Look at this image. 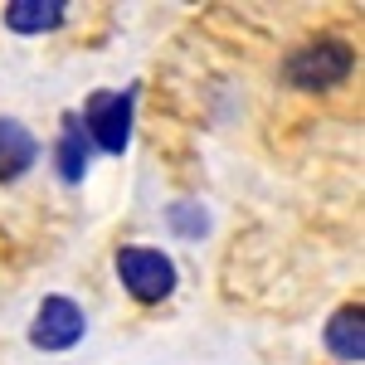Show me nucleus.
Masks as SVG:
<instances>
[{
  "label": "nucleus",
  "instance_id": "nucleus-3",
  "mask_svg": "<svg viewBox=\"0 0 365 365\" xmlns=\"http://www.w3.org/2000/svg\"><path fill=\"white\" fill-rule=\"evenodd\" d=\"M83 122H88L83 132L103 151H127V141H132V93H93Z\"/></svg>",
  "mask_w": 365,
  "mask_h": 365
},
{
  "label": "nucleus",
  "instance_id": "nucleus-4",
  "mask_svg": "<svg viewBox=\"0 0 365 365\" xmlns=\"http://www.w3.org/2000/svg\"><path fill=\"white\" fill-rule=\"evenodd\" d=\"M83 336V312L68 297H44L39 312H34V327H29V341L39 351H68L73 341Z\"/></svg>",
  "mask_w": 365,
  "mask_h": 365
},
{
  "label": "nucleus",
  "instance_id": "nucleus-6",
  "mask_svg": "<svg viewBox=\"0 0 365 365\" xmlns=\"http://www.w3.org/2000/svg\"><path fill=\"white\" fill-rule=\"evenodd\" d=\"M68 15L63 0H10L5 5V25L15 34H44V29H58Z\"/></svg>",
  "mask_w": 365,
  "mask_h": 365
},
{
  "label": "nucleus",
  "instance_id": "nucleus-7",
  "mask_svg": "<svg viewBox=\"0 0 365 365\" xmlns=\"http://www.w3.org/2000/svg\"><path fill=\"white\" fill-rule=\"evenodd\" d=\"M327 346L336 361H365V312L361 307H341L331 322H327Z\"/></svg>",
  "mask_w": 365,
  "mask_h": 365
},
{
  "label": "nucleus",
  "instance_id": "nucleus-8",
  "mask_svg": "<svg viewBox=\"0 0 365 365\" xmlns=\"http://www.w3.org/2000/svg\"><path fill=\"white\" fill-rule=\"evenodd\" d=\"M83 170H88V137L78 127H68L63 141H58V175L63 180H83Z\"/></svg>",
  "mask_w": 365,
  "mask_h": 365
},
{
  "label": "nucleus",
  "instance_id": "nucleus-1",
  "mask_svg": "<svg viewBox=\"0 0 365 365\" xmlns=\"http://www.w3.org/2000/svg\"><path fill=\"white\" fill-rule=\"evenodd\" d=\"M117 278L137 302H161L175 292V263L161 249H122L117 253Z\"/></svg>",
  "mask_w": 365,
  "mask_h": 365
},
{
  "label": "nucleus",
  "instance_id": "nucleus-5",
  "mask_svg": "<svg viewBox=\"0 0 365 365\" xmlns=\"http://www.w3.org/2000/svg\"><path fill=\"white\" fill-rule=\"evenodd\" d=\"M39 156V141L29 137L20 122L0 117V180H20Z\"/></svg>",
  "mask_w": 365,
  "mask_h": 365
},
{
  "label": "nucleus",
  "instance_id": "nucleus-2",
  "mask_svg": "<svg viewBox=\"0 0 365 365\" xmlns=\"http://www.w3.org/2000/svg\"><path fill=\"white\" fill-rule=\"evenodd\" d=\"M351 73V49L341 39H322V44H307L287 58V78L297 88H331Z\"/></svg>",
  "mask_w": 365,
  "mask_h": 365
},
{
  "label": "nucleus",
  "instance_id": "nucleus-9",
  "mask_svg": "<svg viewBox=\"0 0 365 365\" xmlns=\"http://www.w3.org/2000/svg\"><path fill=\"white\" fill-rule=\"evenodd\" d=\"M170 225L180 229V234H205V210L200 205H190V200H180V205H170Z\"/></svg>",
  "mask_w": 365,
  "mask_h": 365
}]
</instances>
